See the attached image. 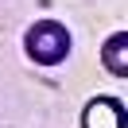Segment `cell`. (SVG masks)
<instances>
[{
    "mask_svg": "<svg viewBox=\"0 0 128 128\" xmlns=\"http://www.w3.org/2000/svg\"><path fill=\"white\" fill-rule=\"evenodd\" d=\"M82 128H124V105L116 97H93L82 109Z\"/></svg>",
    "mask_w": 128,
    "mask_h": 128,
    "instance_id": "7a4b0ae2",
    "label": "cell"
},
{
    "mask_svg": "<svg viewBox=\"0 0 128 128\" xmlns=\"http://www.w3.org/2000/svg\"><path fill=\"white\" fill-rule=\"evenodd\" d=\"M24 50L39 66H54V62H62V58L70 54V35H66V27L54 24V20H39V24L27 31Z\"/></svg>",
    "mask_w": 128,
    "mask_h": 128,
    "instance_id": "6da1fadb",
    "label": "cell"
},
{
    "mask_svg": "<svg viewBox=\"0 0 128 128\" xmlns=\"http://www.w3.org/2000/svg\"><path fill=\"white\" fill-rule=\"evenodd\" d=\"M124 47H128V39H124V35H116V39H112L109 47H105V66H109V70L116 74V78H124V74H128V62H124Z\"/></svg>",
    "mask_w": 128,
    "mask_h": 128,
    "instance_id": "3957f363",
    "label": "cell"
}]
</instances>
